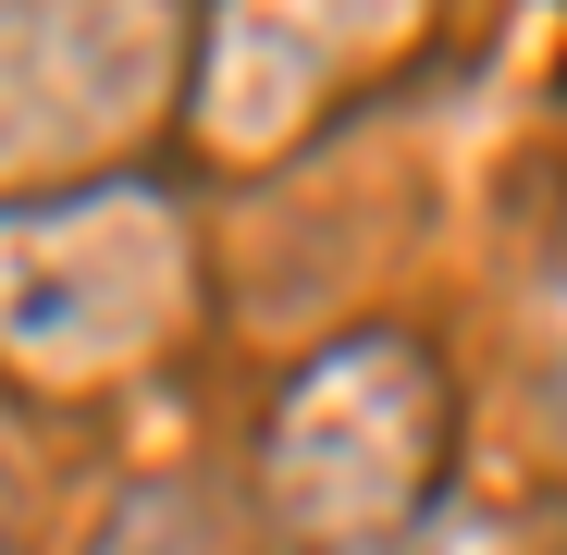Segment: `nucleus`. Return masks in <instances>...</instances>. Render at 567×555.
<instances>
[{
    "label": "nucleus",
    "instance_id": "20e7f679",
    "mask_svg": "<svg viewBox=\"0 0 567 555\" xmlns=\"http://www.w3.org/2000/svg\"><path fill=\"white\" fill-rule=\"evenodd\" d=\"M420 0H223L198 50V124L235 161H271V136H297V112L333 74L383 62Z\"/></svg>",
    "mask_w": 567,
    "mask_h": 555
},
{
    "label": "nucleus",
    "instance_id": "f257e3e1",
    "mask_svg": "<svg viewBox=\"0 0 567 555\" xmlns=\"http://www.w3.org/2000/svg\"><path fill=\"white\" fill-rule=\"evenodd\" d=\"M185 321V223L161 185H62L0 210V370L38 395L124 383Z\"/></svg>",
    "mask_w": 567,
    "mask_h": 555
},
{
    "label": "nucleus",
    "instance_id": "f03ea898",
    "mask_svg": "<svg viewBox=\"0 0 567 555\" xmlns=\"http://www.w3.org/2000/svg\"><path fill=\"white\" fill-rule=\"evenodd\" d=\"M432 470H444V370L408 333H346L333 358H309L259 444L284 531L309 543H383L432 494Z\"/></svg>",
    "mask_w": 567,
    "mask_h": 555
},
{
    "label": "nucleus",
    "instance_id": "7ed1b4c3",
    "mask_svg": "<svg viewBox=\"0 0 567 555\" xmlns=\"http://www.w3.org/2000/svg\"><path fill=\"white\" fill-rule=\"evenodd\" d=\"M161 62L173 0H0V173L124 136Z\"/></svg>",
    "mask_w": 567,
    "mask_h": 555
}]
</instances>
